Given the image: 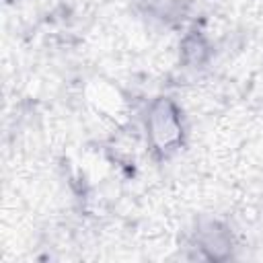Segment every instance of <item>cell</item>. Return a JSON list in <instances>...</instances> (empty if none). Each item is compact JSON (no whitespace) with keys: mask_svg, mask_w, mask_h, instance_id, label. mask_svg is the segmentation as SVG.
Returning <instances> with one entry per match:
<instances>
[{"mask_svg":"<svg viewBox=\"0 0 263 263\" xmlns=\"http://www.w3.org/2000/svg\"><path fill=\"white\" fill-rule=\"evenodd\" d=\"M148 129L158 148H164V146L168 148L181 138V123L175 107L168 101L160 99L158 103L152 105L148 115Z\"/></svg>","mask_w":263,"mask_h":263,"instance_id":"obj_1","label":"cell"}]
</instances>
